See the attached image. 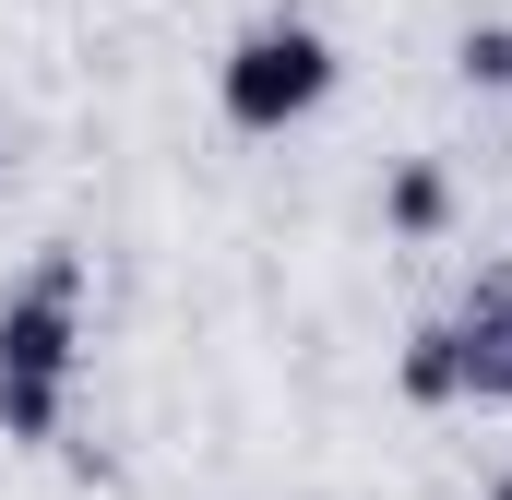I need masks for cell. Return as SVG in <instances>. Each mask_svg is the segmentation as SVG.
Instances as JSON below:
<instances>
[{
    "mask_svg": "<svg viewBox=\"0 0 512 500\" xmlns=\"http://www.w3.org/2000/svg\"><path fill=\"white\" fill-rule=\"evenodd\" d=\"M465 84H512V24H477L465 36Z\"/></svg>",
    "mask_w": 512,
    "mask_h": 500,
    "instance_id": "cell-5",
    "label": "cell"
},
{
    "mask_svg": "<svg viewBox=\"0 0 512 500\" xmlns=\"http://www.w3.org/2000/svg\"><path fill=\"white\" fill-rule=\"evenodd\" d=\"M84 370V250H36V274L0 298V429L60 441Z\"/></svg>",
    "mask_w": 512,
    "mask_h": 500,
    "instance_id": "cell-1",
    "label": "cell"
},
{
    "mask_svg": "<svg viewBox=\"0 0 512 500\" xmlns=\"http://www.w3.org/2000/svg\"><path fill=\"white\" fill-rule=\"evenodd\" d=\"M405 393H477V405H512V274H489L453 322H429L405 346Z\"/></svg>",
    "mask_w": 512,
    "mask_h": 500,
    "instance_id": "cell-3",
    "label": "cell"
},
{
    "mask_svg": "<svg viewBox=\"0 0 512 500\" xmlns=\"http://www.w3.org/2000/svg\"><path fill=\"white\" fill-rule=\"evenodd\" d=\"M393 227H417V239L441 227V167H405V179H393Z\"/></svg>",
    "mask_w": 512,
    "mask_h": 500,
    "instance_id": "cell-4",
    "label": "cell"
},
{
    "mask_svg": "<svg viewBox=\"0 0 512 500\" xmlns=\"http://www.w3.org/2000/svg\"><path fill=\"white\" fill-rule=\"evenodd\" d=\"M334 36L322 24H298V12H274V24H251L227 60H215V108H227V131H251V143H274V131H298L322 96H334Z\"/></svg>",
    "mask_w": 512,
    "mask_h": 500,
    "instance_id": "cell-2",
    "label": "cell"
},
{
    "mask_svg": "<svg viewBox=\"0 0 512 500\" xmlns=\"http://www.w3.org/2000/svg\"><path fill=\"white\" fill-rule=\"evenodd\" d=\"M489 500H512V477H501V489H489Z\"/></svg>",
    "mask_w": 512,
    "mask_h": 500,
    "instance_id": "cell-6",
    "label": "cell"
}]
</instances>
